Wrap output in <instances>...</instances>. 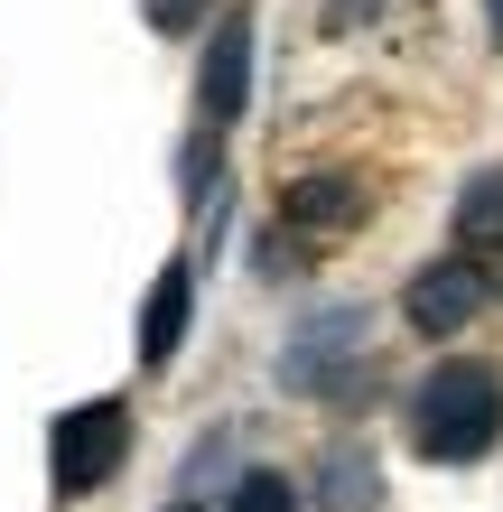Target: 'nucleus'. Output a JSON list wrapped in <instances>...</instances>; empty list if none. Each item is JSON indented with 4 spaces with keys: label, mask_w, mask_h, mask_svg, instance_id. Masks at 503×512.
Masks as SVG:
<instances>
[{
    "label": "nucleus",
    "mask_w": 503,
    "mask_h": 512,
    "mask_svg": "<svg viewBox=\"0 0 503 512\" xmlns=\"http://www.w3.org/2000/svg\"><path fill=\"white\" fill-rule=\"evenodd\" d=\"M503 438V373L494 364H438L410 391V447L429 466H476Z\"/></svg>",
    "instance_id": "obj_1"
},
{
    "label": "nucleus",
    "mask_w": 503,
    "mask_h": 512,
    "mask_svg": "<svg viewBox=\"0 0 503 512\" xmlns=\"http://www.w3.org/2000/svg\"><path fill=\"white\" fill-rule=\"evenodd\" d=\"M131 457V410L122 401H84L56 419V438H47V475H56V494H103L112 475H122Z\"/></svg>",
    "instance_id": "obj_2"
},
{
    "label": "nucleus",
    "mask_w": 503,
    "mask_h": 512,
    "mask_svg": "<svg viewBox=\"0 0 503 512\" xmlns=\"http://www.w3.org/2000/svg\"><path fill=\"white\" fill-rule=\"evenodd\" d=\"M354 373H364V308H327L299 345L280 354V382L289 391H317V401H336Z\"/></svg>",
    "instance_id": "obj_3"
},
{
    "label": "nucleus",
    "mask_w": 503,
    "mask_h": 512,
    "mask_svg": "<svg viewBox=\"0 0 503 512\" xmlns=\"http://www.w3.org/2000/svg\"><path fill=\"white\" fill-rule=\"evenodd\" d=\"M476 308H485V280L466 261H429L420 280H410V298H401V317L420 326V336H466Z\"/></svg>",
    "instance_id": "obj_4"
},
{
    "label": "nucleus",
    "mask_w": 503,
    "mask_h": 512,
    "mask_svg": "<svg viewBox=\"0 0 503 512\" xmlns=\"http://www.w3.org/2000/svg\"><path fill=\"white\" fill-rule=\"evenodd\" d=\"M243 94H252V19L233 10L215 28V47H205V75H196V103H205V122H243Z\"/></svg>",
    "instance_id": "obj_5"
},
{
    "label": "nucleus",
    "mask_w": 503,
    "mask_h": 512,
    "mask_svg": "<svg viewBox=\"0 0 503 512\" xmlns=\"http://www.w3.org/2000/svg\"><path fill=\"white\" fill-rule=\"evenodd\" d=\"M457 261L485 280V298L503 289V168L476 177V187H466V205H457Z\"/></svg>",
    "instance_id": "obj_6"
},
{
    "label": "nucleus",
    "mask_w": 503,
    "mask_h": 512,
    "mask_svg": "<svg viewBox=\"0 0 503 512\" xmlns=\"http://www.w3.org/2000/svg\"><path fill=\"white\" fill-rule=\"evenodd\" d=\"M187 308H196V280H187V261H168L159 289H150V308H140V364H168V354H177Z\"/></svg>",
    "instance_id": "obj_7"
},
{
    "label": "nucleus",
    "mask_w": 503,
    "mask_h": 512,
    "mask_svg": "<svg viewBox=\"0 0 503 512\" xmlns=\"http://www.w3.org/2000/svg\"><path fill=\"white\" fill-rule=\"evenodd\" d=\"M289 224H317V233L364 224V196H354V177H308V187H289Z\"/></svg>",
    "instance_id": "obj_8"
},
{
    "label": "nucleus",
    "mask_w": 503,
    "mask_h": 512,
    "mask_svg": "<svg viewBox=\"0 0 503 512\" xmlns=\"http://www.w3.org/2000/svg\"><path fill=\"white\" fill-rule=\"evenodd\" d=\"M373 494H382L373 457H354V447H336V457H327V503H336V512H373Z\"/></svg>",
    "instance_id": "obj_9"
},
{
    "label": "nucleus",
    "mask_w": 503,
    "mask_h": 512,
    "mask_svg": "<svg viewBox=\"0 0 503 512\" xmlns=\"http://www.w3.org/2000/svg\"><path fill=\"white\" fill-rule=\"evenodd\" d=\"M224 512H299V485H289V475H271V466H252L243 485H233Z\"/></svg>",
    "instance_id": "obj_10"
},
{
    "label": "nucleus",
    "mask_w": 503,
    "mask_h": 512,
    "mask_svg": "<svg viewBox=\"0 0 503 512\" xmlns=\"http://www.w3.org/2000/svg\"><path fill=\"white\" fill-rule=\"evenodd\" d=\"M382 10V0H327V38H345V28H364Z\"/></svg>",
    "instance_id": "obj_11"
},
{
    "label": "nucleus",
    "mask_w": 503,
    "mask_h": 512,
    "mask_svg": "<svg viewBox=\"0 0 503 512\" xmlns=\"http://www.w3.org/2000/svg\"><path fill=\"white\" fill-rule=\"evenodd\" d=\"M196 10H205V0H150V28L177 38V28H196Z\"/></svg>",
    "instance_id": "obj_12"
},
{
    "label": "nucleus",
    "mask_w": 503,
    "mask_h": 512,
    "mask_svg": "<svg viewBox=\"0 0 503 512\" xmlns=\"http://www.w3.org/2000/svg\"><path fill=\"white\" fill-rule=\"evenodd\" d=\"M485 19H494V38H503V0H485Z\"/></svg>",
    "instance_id": "obj_13"
},
{
    "label": "nucleus",
    "mask_w": 503,
    "mask_h": 512,
    "mask_svg": "<svg viewBox=\"0 0 503 512\" xmlns=\"http://www.w3.org/2000/svg\"><path fill=\"white\" fill-rule=\"evenodd\" d=\"M168 512H205V503H168Z\"/></svg>",
    "instance_id": "obj_14"
}]
</instances>
